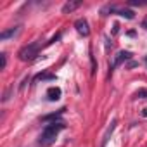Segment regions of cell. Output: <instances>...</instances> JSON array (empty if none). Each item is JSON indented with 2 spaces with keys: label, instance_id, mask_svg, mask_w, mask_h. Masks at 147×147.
Returning <instances> with one entry per match:
<instances>
[{
  "label": "cell",
  "instance_id": "cell-7",
  "mask_svg": "<svg viewBox=\"0 0 147 147\" xmlns=\"http://www.w3.org/2000/svg\"><path fill=\"white\" fill-rule=\"evenodd\" d=\"M116 123H118V121H116V119H113V121H111V125L107 126V130H106V133H104V140H102V145H100V147H106V144H107L109 137L113 135V131H114V128H116Z\"/></svg>",
  "mask_w": 147,
  "mask_h": 147
},
{
  "label": "cell",
  "instance_id": "cell-11",
  "mask_svg": "<svg viewBox=\"0 0 147 147\" xmlns=\"http://www.w3.org/2000/svg\"><path fill=\"white\" fill-rule=\"evenodd\" d=\"M62 111H64V109H61V111H59V113H55V114H49V116H45V118H43V121H45V123H49V121H52V119H54V121H57V119H59V116L62 114Z\"/></svg>",
  "mask_w": 147,
  "mask_h": 147
},
{
  "label": "cell",
  "instance_id": "cell-16",
  "mask_svg": "<svg viewBox=\"0 0 147 147\" xmlns=\"http://www.w3.org/2000/svg\"><path fill=\"white\" fill-rule=\"evenodd\" d=\"M144 61H145V64H147V57H145V59H144Z\"/></svg>",
  "mask_w": 147,
  "mask_h": 147
},
{
  "label": "cell",
  "instance_id": "cell-15",
  "mask_svg": "<svg viewBox=\"0 0 147 147\" xmlns=\"http://www.w3.org/2000/svg\"><path fill=\"white\" fill-rule=\"evenodd\" d=\"M142 114H144V116H147V107H145V109L142 111Z\"/></svg>",
  "mask_w": 147,
  "mask_h": 147
},
{
  "label": "cell",
  "instance_id": "cell-5",
  "mask_svg": "<svg viewBox=\"0 0 147 147\" xmlns=\"http://www.w3.org/2000/svg\"><path fill=\"white\" fill-rule=\"evenodd\" d=\"M19 31H21V26H14V28H11V30H5V31H2V33H0V40H2V42H5V40H9V38L16 36Z\"/></svg>",
  "mask_w": 147,
  "mask_h": 147
},
{
  "label": "cell",
  "instance_id": "cell-10",
  "mask_svg": "<svg viewBox=\"0 0 147 147\" xmlns=\"http://www.w3.org/2000/svg\"><path fill=\"white\" fill-rule=\"evenodd\" d=\"M133 99H147V88H138L133 94Z\"/></svg>",
  "mask_w": 147,
  "mask_h": 147
},
{
  "label": "cell",
  "instance_id": "cell-6",
  "mask_svg": "<svg viewBox=\"0 0 147 147\" xmlns=\"http://www.w3.org/2000/svg\"><path fill=\"white\" fill-rule=\"evenodd\" d=\"M47 99L49 100H59L61 99V88L59 87H50L47 90Z\"/></svg>",
  "mask_w": 147,
  "mask_h": 147
},
{
  "label": "cell",
  "instance_id": "cell-14",
  "mask_svg": "<svg viewBox=\"0 0 147 147\" xmlns=\"http://www.w3.org/2000/svg\"><path fill=\"white\" fill-rule=\"evenodd\" d=\"M142 26H144V28H145V30H147V19H145V21H144V23H142Z\"/></svg>",
  "mask_w": 147,
  "mask_h": 147
},
{
  "label": "cell",
  "instance_id": "cell-8",
  "mask_svg": "<svg viewBox=\"0 0 147 147\" xmlns=\"http://www.w3.org/2000/svg\"><path fill=\"white\" fill-rule=\"evenodd\" d=\"M80 5H82L80 2H66V4L62 5V12H64V14H67V12H71V11L78 9Z\"/></svg>",
  "mask_w": 147,
  "mask_h": 147
},
{
  "label": "cell",
  "instance_id": "cell-12",
  "mask_svg": "<svg viewBox=\"0 0 147 147\" xmlns=\"http://www.w3.org/2000/svg\"><path fill=\"white\" fill-rule=\"evenodd\" d=\"M54 78H55L54 75H38L35 80H54Z\"/></svg>",
  "mask_w": 147,
  "mask_h": 147
},
{
  "label": "cell",
  "instance_id": "cell-1",
  "mask_svg": "<svg viewBox=\"0 0 147 147\" xmlns=\"http://www.w3.org/2000/svg\"><path fill=\"white\" fill-rule=\"evenodd\" d=\"M64 128H66V125H64L62 121L49 123V125L43 128V131H42V135H40L38 144H40V145H50V144L55 140V137L59 135V131H62Z\"/></svg>",
  "mask_w": 147,
  "mask_h": 147
},
{
  "label": "cell",
  "instance_id": "cell-3",
  "mask_svg": "<svg viewBox=\"0 0 147 147\" xmlns=\"http://www.w3.org/2000/svg\"><path fill=\"white\" fill-rule=\"evenodd\" d=\"M75 28H76V31H78L82 36H88V35H90V28H88L87 19H78V21L75 23Z\"/></svg>",
  "mask_w": 147,
  "mask_h": 147
},
{
  "label": "cell",
  "instance_id": "cell-4",
  "mask_svg": "<svg viewBox=\"0 0 147 147\" xmlns=\"http://www.w3.org/2000/svg\"><path fill=\"white\" fill-rule=\"evenodd\" d=\"M130 55H131V54H130V52H126V50L118 52V54H116V57H114V61H113V66H111V67H113V69H114V67H118V66H119V64H123L126 59H130Z\"/></svg>",
  "mask_w": 147,
  "mask_h": 147
},
{
  "label": "cell",
  "instance_id": "cell-9",
  "mask_svg": "<svg viewBox=\"0 0 147 147\" xmlns=\"http://www.w3.org/2000/svg\"><path fill=\"white\" fill-rule=\"evenodd\" d=\"M118 14L119 16H123V18H126V19H133V11H130V9H118Z\"/></svg>",
  "mask_w": 147,
  "mask_h": 147
},
{
  "label": "cell",
  "instance_id": "cell-2",
  "mask_svg": "<svg viewBox=\"0 0 147 147\" xmlns=\"http://www.w3.org/2000/svg\"><path fill=\"white\" fill-rule=\"evenodd\" d=\"M38 52H40V43L38 42H33V43H30V45H24L21 50H19V59L21 61H33L36 55H38Z\"/></svg>",
  "mask_w": 147,
  "mask_h": 147
},
{
  "label": "cell",
  "instance_id": "cell-13",
  "mask_svg": "<svg viewBox=\"0 0 147 147\" xmlns=\"http://www.w3.org/2000/svg\"><path fill=\"white\" fill-rule=\"evenodd\" d=\"M0 57H2V69H5V66H7V55L2 52V54H0Z\"/></svg>",
  "mask_w": 147,
  "mask_h": 147
}]
</instances>
